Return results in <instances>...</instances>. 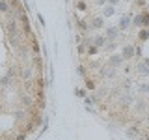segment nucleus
Returning a JSON list of instances; mask_svg holds the SVG:
<instances>
[{"mask_svg":"<svg viewBox=\"0 0 149 140\" xmlns=\"http://www.w3.org/2000/svg\"><path fill=\"white\" fill-rule=\"evenodd\" d=\"M21 77H22V78H28V77H32V67H26V69H22Z\"/></svg>","mask_w":149,"mask_h":140,"instance_id":"1","label":"nucleus"},{"mask_svg":"<svg viewBox=\"0 0 149 140\" xmlns=\"http://www.w3.org/2000/svg\"><path fill=\"white\" fill-rule=\"evenodd\" d=\"M77 8H78V9H86V2H84V0H82V2H78Z\"/></svg>","mask_w":149,"mask_h":140,"instance_id":"2","label":"nucleus"},{"mask_svg":"<svg viewBox=\"0 0 149 140\" xmlns=\"http://www.w3.org/2000/svg\"><path fill=\"white\" fill-rule=\"evenodd\" d=\"M86 86H88V88H95V84H93L90 78H88V80H86Z\"/></svg>","mask_w":149,"mask_h":140,"instance_id":"3","label":"nucleus"}]
</instances>
